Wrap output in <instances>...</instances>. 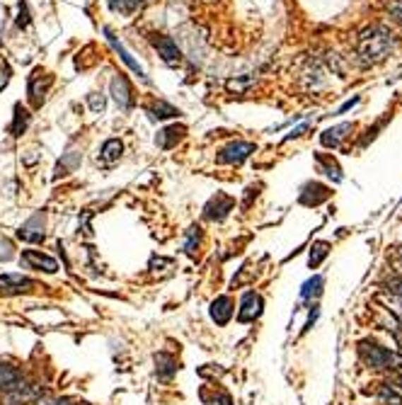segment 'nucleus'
I'll return each mask as SVG.
<instances>
[{
	"label": "nucleus",
	"mask_w": 402,
	"mask_h": 405,
	"mask_svg": "<svg viewBox=\"0 0 402 405\" xmlns=\"http://www.w3.org/2000/svg\"><path fill=\"white\" fill-rule=\"evenodd\" d=\"M398 47V37L386 25H371L356 37V61L361 66H376L386 61Z\"/></svg>",
	"instance_id": "f257e3e1"
},
{
	"label": "nucleus",
	"mask_w": 402,
	"mask_h": 405,
	"mask_svg": "<svg viewBox=\"0 0 402 405\" xmlns=\"http://www.w3.org/2000/svg\"><path fill=\"white\" fill-rule=\"evenodd\" d=\"M359 355H361V359H364L366 367H371V369H390L395 364L393 352L386 350L383 345H378V342H371V340L359 342Z\"/></svg>",
	"instance_id": "f03ea898"
},
{
	"label": "nucleus",
	"mask_w": 402,
	"mask_h": 405,
	"mask_svg": "<svg viewBox=\"0 0 402 405\" xmlns=\"http://www.w3.org/2000/svg\"><path fill=\"white\" fill-rule=\"evenodd\" d=\"M39 398H44V389L39 384H30V381H22L20 386H15V389L5 391L3 398H0V403L3 405H34L39 401Z\"/></svg>",
	"instance_id": "7ed1b4c3"
},
{
	"label": "nucleus",
	"mask_w": 402,
	"mask_h": 405,
	"mask_svg": "<svg viewBox=\"0 0 402 405\" xmlns=\"http://www.w3.org/2000/svg\"><path fill=\"white\" fill-rule=\"evenodd\" d=\"M17 238L25 243H44V238H47V211L44 209L34 211L30 219L20 226Z\"/></svg>",
	"instance_id": "20e7f679"
},
{
	"label": "nucleus",
	"mask_w": 402,
	"mask_h": 405,
	"mask_svg": "<svg viewBox=\"0 0 402 405\" xmlns=\"http://www.w3.org/2000/svg\"><path fill=\"white\" fill-rule=\"evenodd\" d=\"M20 265L25 267V270H37V272H44V275H56V272H59V262L51 258V255L42 253V250H22Z\"/></svg>",
	"instance_id": "39448f33"
},
{
	"label": "nucleus",
	"mask_w": 402,
	"mask_h": 405,
	"mask_svg": "<svg viewBox=\"0 0 402 405\" xmlns=\"http://www.w3.org/2000/svg\"><path fill=\"white\" fill-rule=\"evenodd\" d=\"M252 153H254V144H247V141H233V144L220 148L216 161L220 165H240V163H245Z\"/></svg>",
	"instance_id": "423d86ee"
},
{
	"label": "nucleus",
	"mask_w": 402,
	"mask_h": 405,
	"mask_svg": "<svg viewBox=\"0 0 402 405\" xmlns=\"http://www.w3.org/2000/svg\"><path fill=\"white\" fill-rule=\"evenodd\" d=\"M34 289H37V282L25 275H0V296L32 294Z\"/></svg>",
	"instance_id": "0eeeda50"
},
{
	"label": "nucleus",
	"mask_w": 402,
	"mask_h": 405,
	"mask_svg": "<svg viewBox=\"0 0 402 405\" xmlns=\"http://www.w3.org/2000/svg\"><path fill=\"white\" fill-rule=\"evenodd\" d=\"M51 83H54V78H51L47 71H42V68H34L32 76H30V83H27V88H30V100H32L34 107L44 105Z\"/></svg>",
	"instance_id": "6e6552de"
},
{
	"label": "nucleus",
	"mask_w": 402,
	"mask_h": 405,
	"mask_svg": "<svg viewBox=\"0 0 402 405\" xmlns=\"http://www.w3.org/2000/svg\"><path fill=\"white\" fill-rule=\"evenodd\" d=\"M264 311V301L257 292H245L237 308V323H254Z\"/></svg>",
	"instance_id": "1a4fd4ad"
},
{
	"label": "nucleus",
	"mask_w": 402,
	"mask_h": 405,
	"mask_svg": "<svg viewBox=\"0 0 402 405\" xmlns=\"http://www.w3.org/2000/svg\"><path fill=\"white\" fill-rule=\"evenodd\" d=\"M110 93L119 105V110L129 112L134 107V90H131V83H129V78L124 76V73H117V76L112 78Z\"/></svg>",
	"instance_id": "9d476101"
},
{
	"label": "nucleus",
	"mask_w": 402,
	"mask_h": 405,
	"mask_svg": "<svg viewBox=\"0 0 402 405\" xmlns=\"http://www.w3.org/2000/svg\"><path fill=\"white\" fill-rule=\"evenodd\" d=\"M150 44L155 47V51L160 54V59L165 61L167 66H179L182 64V51L175 44V39L165 37V34H153Z\"/></svg>",
	"instance_id": "9b49d317"
},
{
	"label": "nucleus",
	"mask_w": 402,
	"mask_h": 405,
	"mask_svg": "<svg viewBox=\"0 0 402 405\" xmlns=\"http://www.w3.org/2000/svg\"><path fill=\"white\" fill-rule=\"evenodd\" d=\"M233 207H235V199L228 197V195H223V192H218V195L208 199V204L203 207V219H208V221H223L225 216L233 211Z\"/></svg>",
	"instance_id": "f8f14e48"
},
{
	"label": "nucleus",
	"mask_w": 402,
	"mask_h": 405,
	"mask_svg": "<svg viewBox=\"0 0 402 405\" xmlns=\"http://www.w3.org/2000/svg\"><path fill=\"white\" fill-rule=\"evenodd\" d=\"M208 313H211V321L218 325V328H223V325H228L233 321L235 316V304L230 296H216V299L211 301V308H208Z\"/></svg>",
	"instance_id": "ddd939ff"
},
{
	"label": "nucleus",
	"mask_w": 402,
	"mask_h": 405,
	"mask_svg": "<svg viewBox=\"0 0 402 405\" xmlns=\"http://www.w3.org/2000/svg\"><path fill=\"white\" fill-rule=\"evenodd\" d=\"M153 362H155V376L160 381H172L175 376L179 372V362L175 355H170V352H158L155 357H153Z\"/></svg>",
	"instance_id": "4468645a"
},
{
	"label": "nucleus",
	"mask_w": 402,
	"mask_h": 405,
	"mask_svg": "<svg viewBox=\"0 0 402 405\" xmlns=\"http://www.w3.org/2000/svg\"><path fill=\"white\" fill-rule=\"evenodd\" d=\"M184 136H187V127H182V124H172V127H165V129L158 131L155 146L162 148V151H172V148L177 146Z\"/></svg>",
	"instance_id": "2eb2a0df"
},
{
	"label": "nucleus",
	"mask_w": 402,
	"mask_h": 405,
	"mask_svg": "<svg viewBox=\"0 0 402 405\" xmlns=\"http://www.w3.org/2000/svg\"><path fill=\"white\" fill-rule=\"evenodd\" d=\"M102 32H105V37H107V42H110V47L114 49L119 56H122V61H124V64H126L129 68H131V71H134V73H136V76H138V78H143V81H148V78H146V73H143V68L138 66V61H136L134 56H131V54H129V51H126V47H124V44L119 42V39L114 37V34H112V30H110V27H105V30H102Z\"/></svg>",
	"instance_id": "dca6fc26"
},
{
	"label": "nucleus",
	"mask_w": 402,
	"mask_h": 405,
	"mask_svg": "<svg viewBox=\"0 0 402 405\" xmlns=\"http://www.w3.org/2000/svg\"><path fill=\"white\" fill-rule=\"evenodd\" d=\"M81 161H83V153H81V151H68V153H64V156H61V161L56 163L54 180H61V178H66V175L76 173L78 165H81Z\"/></svg>",
	"instance_id": "f3484780"
},
{
	"label": "nucleus",
	"mask_w": 402,
	"mask_h": 405,
	"mask_svg": "<svg viewBox=\"0 0 402 405\" xmlns=\"http://www.w3.org/2000/svg\"><path fill=\"white\" fill-rule=\"evenodd\" d=\"M22 381H25V374H22L20 369L13 367V364L0 362V393L15 389V386H20Z\"/></svg>",
	"instance_id": "a211bd4d"
},
{
	"label": "nucleus",
	"mask_w": 402,
	"mask_h": 405,
	"mask_svg": "<svg viewBox=\"0 0 402 405\" xmlns=\"http://www.w3.org/2000/svg\"><path fill=\"white\" fill-rule=\"evenodd\" d=\"M327 197H330V190H327L325 185H318V182H313V185H305L303 187L301 204H305V207H318V204L325 202Z\"/></svg>",
	"instance_id": "6ab92c4d"
},
{
	"label": "nucleus",
	"mask_w": 402,
	"mask_h": 405,
	"mask_svg": "<svg viewBox=\"0 0 402 405\" xmlns=\"http://www.w3.org/2000/svg\"><path fill=\"white\" fill-rule=\"evenodd\" d=\"M122 153H124L122 141H119V139H107L105 144H102V151H100L97 161L102 165H114L119 158H122Z\"/></svg>",
	"instance_id": "aec40b11"
},
{
	"label": "nucleus",
	"mask_w": 402,
	"mask_h": 405,
	"mask_svg": "<svg viewBox=\"0 0 402 405\" xmlns=\"http://www.w3.org/2000/svg\"><path fill=\"white\" fill-rule=\"evenodd\" d=\"M347 131H352V124H339V127L325 129V131H322V136H320V144L325 148H337L344 141Z\"/></svg>",
	"instance_id": "412c9836"
},
{
	"label": "nucleus",
	"mask_w": 402,
	"mask_h": 405,
	"mask_svg": "<svg viewBox=\"0 0 402 405\" xmlns=\"http://www.w3.org/2000/svg\"><path fill=\"white\" fill-rule=\"evenodd\" d=\"M146 112H148L153 119H172V117H179V110H177V107H172V105H170V102H165V100H155V102H150V105H146Z\"/></svg>",
	"instance_id": "4be33fe9"
},
{
	"label": "nucleus",
	"mask_w": 402,
	"mask_h": 405,
	"mask_svg": "<svg viewBox=\"0 0 402 405\" xmlns=\"http://www.w3.org/2000/svg\"><path fill=\"white\" fill-rule=\"evenodd\" d=\"M322 287H325V279H322L320 275L310 277L301 289V301H305V304H313V301L322 294Z\"/></svg>",
	"instance_id": "5701e85b"
},
{
	"label": "nucleus",
	"mask_w": 402,
	"mask_h": 405,
	"mask_svg": "<svg viewBox=\"0 0 402 405\" xmlns=\"http://www.w3.org/2000/svg\"><path fill=\"white\" fill-rule=\"evenodd\" d=\"M30 127V112L22 105H15V117H13V127H10V134L13 136H22Z\"/></svg>",
	"instance_id": "b1692460"
},
{
	"label": "nucleus",
	"mask_w": 402,
	"mask_h": 405,
	"mask_svg": "<svg viewBox=\"0 0 402 405\" xmlns=\"http://www.w3.org/2000/svg\"><path fill=\"white\" fill-rule=\"evenodd\" d=\"M107 5L112 8V13L129 17L141 8V0H107Z\"/></svg>",
	"instance_id": "393cba45"
},
{
	"label": "nucleus",
	"mask_w": 402,
	"mask_h": 405,
	"mask_svg": "<svg viewBox=\"0 0 402 405\" xmlns=\"http://www.w3.org/2000/svg\"><path fill=\"white\" fill-rule=\"evenodd\" d=\"M327 253H330V243H325V241L313 243V248H310V255H308V265H310V270L320 267V262L327 258Z\"/></svg>",
	"instance_id": "a878e982"
},
{
	"label": "nucleus",
	"mask_w": 402,
	"mask_h": 405,
	"mask_svg": "<svg viewBox=\"0 0 402 405\" xmlns=\"http://www.w3.org/2000/svg\"><path fill=\"white\" fill-rule=\"evenodd\" d=\"M315 161H318L320 170L327 175V178H332V180H337V182L342 180V170H339V165L332 161V158H327V156H322V153H318V156H315Z\"/></svg>",
	"instance_id": "bb28decb"
},
{
	"label": "nucleus",
	"mask_w": 402,
	"mask_h": 405,
	"mask_svg": "<svg viewBox=\"0 0 402 405\" xmlns=\"http://www.w3.org/2000/svg\"><path fill=\"white\" fill-rule=\"evenodd\" d=\"M199 243H201V228H199V226H191L189 231H187L184 253L194 258V255H196V248H199Z\"/></svg>",
	"instance_id": "cd10ccee"
},
{
	"label": "nucleus",
	"mask_w": 402,
	"mask_h": 405,
	"mask_svg": "<svg viewBox=\"0 0 402 405\" xmlns=\"http://www.w3.org/2000/svg\"><path fill=\"white\" fill-rule=\"evenodd\" d=\"M378 398L386 405H402V396L390 384H383L381 389H378Z\"/></svg>",
	"instance_id": "c85d7f7f"
},
{
	"label": "nucleus",
	"mask_w": 402,
	"mask_h": 405,
	"mask_svg": "<svg viewBox=\"0 0 402 405\" xmlns=\"http://www.w3.org/2000/svg\"><path fill=\"white\" fill-rule=\"evenodd\" d=\"M383 287H386V294H390V299L402 306V277H390Z\"/></svg>",
	"instance_id": "c756f323"
},
{
	"label": "nucleus",
	"mask_w": 402,
	"mask_h": 405,
	"mask_svg": "<svg viewBox=\"0 0 402 405\" xmlns=\"http://www.w3.org/2000/svg\"><path fill=\"white\" fill-rule=\"evenodd\" d=\"M88 107L93 110L95 114H100V112H105V107H107V98L102 93H90L88 95Z\"/></svg>",
	"instance_id": "7c9ffc66"
},
{
	"label": "nucleus",
	"mask_w": 402,
	"mask_h": 405,
	"mask_svg": "<svg viewBox=\"0 0 402 405\" xmlns=\"http://www.w3.org/2000/svg\"><path fill=\"white\" fill-rule=\"evenodd\" d=\"M15 258V245L10 238H3L0 236V262H10Z\"/></svg>",
	"instance_id": "2f4dec72"
},
{
	"label": "nucleus",
	"mask_w": 402,
	"mask_h": 405,
	"mask_svg": "<svg viewBox=\"0 0 402 405\" xmlns=\"http://www.w3.org/2000/svg\"><path fill=\"white\" fill-rule=\"evenodd\" d=\"M388 15L393 22H398V25L402 27V0H390V3L386 5Z\"/></svg>",
	"instance_id": "473e14b6"
},
{
	"label": "nucleus",
	"mask_w": 402,
	"mask_h": 405,
	"mask_svg": "<svg viewBox=\"0 0 402 405\" xmlns=\"http://www.w3.org/2000/svg\"><path fill=\"white\" fill-rule=\"evenodd\" d=\"M203 403L206 405H235L228 391H218L216 396H213V401H203Z\"/></svg>",
	"instance_id": "72a5a7b5"
},
{
	"label": "nucleus",
	"mask_w": 402,
	"mask_h": 405,
	"mask_svg": "<svg viewBox=\"0 0 402 405\" xmlns=\"http://www.w3.org/2000/svg\"><path fill=\"white\" fill-rule=\"evenodd\" d=\"M34 405H85V403L68 401V398H39Z\"/></svg>",
	"instance_id": "f704fd0d"
},
{
	"label": "nucleus",
	"mask_w": 402,
	"mask_h": 405,
	"mask_svg": "<svg viewBox=\"0 0 402 405\" xmlns=\"http://www.w3.org/2000/svg\"><path fill=\"white\" fill-rule=\"evenodd\" d=\"M254 83V78H245V81H228V90L230 93H242L245 88H250Z\"/></svg>",
	"instance_id": "c9c22d12"
},
{
	"label": "nucleus",
	"mask_w": 402,
	"mask_h": 405,
	"mask_svg": "<svg viewBox=\"0 0 402 405\" xmlns=\"http://www.w3.org/2000/svg\"><path fill=\"white\" fill-rule=\"evenodd\" d=\"M30 25V13H27V5L20 3V17H17V27H27Z\"/></svg>",
	"instance_id": "e433bc0d"
},
{
	"label": "nucleus",
	"mask_w": 402,
	"mask_h": 405,
	"mask_svg": "<svg viewBox=\"0 0 402 405\" xmlns=\"http://www.w3.org/2000/svg\"><path fill=\"white\" fill-rule=\"evenodd\" d=\"M8 81H10V68L5 64H0V88H5Z\"/></svg>",
	"instance_id": "4c0bfd02"
},
{
	"label": "nucleus",
	"mask_w": 402,
	"mask_h": 405,
	"mask_svg": "<svg viewBox=\"0 0 402 405\" xmlns=\"http://www.w3.org/2000/svg\"><path fill=\"white\" fill-rule=\"evenodd\" d=\"M395 333H398V338L402 340V318H400V321H398V328H395Z\"/></svg>",
	"instance_id": "58836bf2"
},
{
	"label": "nucleus",
	"mask_w": 402,
	"mask_h": 405,
	"mask_svg": "<svg viewBox=\"0 0 402 405\" xmlns=\"http://www.w3.org/2000/svg\"><path fill=\"white\" fill-rule=\"evenodd\" d=\"M141 3H143V0H141Z\"/></svg>",
	"instance_id": "ea45409f"
}]
</instances>
